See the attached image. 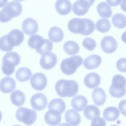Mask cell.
I'll list each match as a JSON object with an SVG mask.
<instances>
[{"label":"cell","mask_w":126,"mask_h":126,"mask_svg":"<svg viewBox=\"0 0 126 126\" xmlns=\"http://www.w3.org/2000/svg\"><path fill=\"white\" fill-rule=\"evenodd\" d=\"M126 79L123 76L119 74L114 75L112 80L111 84L109 91L110 95L115 98H120L125 95Z\"/></svg>","instance_id":"obj_4"},{"label":"cell","mask_w":126,"mask_h":126,"mask_svg":"<svg viewBox=\"0 0 126 126\" xmlns=\"http://www.w3.org/2000/svg\"><path fill=\"white\" fill-rule=\"evenodd\" d=\"M22 9V5L18 1L8 2L0 11V21L3 23L9 21L13 17L19 16Z\"/></svg>","instance_id":"obj_3"},{"label":"cell","mask_w":126,"mask_h":126,"mask_svg":"<svg viewBox=\"0 0 126 126\" xmlns=\"http://www.w3.org/2000/svg\"><path fill=\"white\" fill-rule=\"evenodd\" d=\"M84 116L87 119L90 120L99 116L100 114V110L98 107L93 105L87 106L83 110Z\"/></svg>","instance_id":"obj_29"},{"label":"cell","mask_w":126,"mask_h":126,"mask_svg":"<svg viewBox=\"0 0 126 126\" xmlns=\"http://www.w3.org/2000/svg\"><path fill=\"white\" fill-rule=\"evenodd\" d=\"M110 126H119L116 125H113Z\"/></svg>","instance_id":"obj_43"},{"label":"cell","mask_w":126,"mask_h":126,"mask_svg":"<svg viewBox=\"0 0 126 126\" xmlns=\"http://www.w3.org/2000/svg\"><path fill=\"white\" fill-rule=\"evenodd\" d=\"M59 126H71L70 125L66 123H62L60 124Z\"/></svg>","instance_id":"obj_41"},{"label":"cell","mask_w":126,"mask_h":126,"mask_svg":"<svg viewBox=\"0 0 126 126\" xmlns=\"http://www.w3.org/2000/svg\"><path fill=\"white\" fill-rule=\"evenodd\" d=\"M97 12L101 17L109 18L112 14V10L110 6L105 2H100L96 7Z\"/></svg>","instance_id":"obj_26"},{"label":"cell","mask_w":126,"mask_h":126,"mask_svg":"<svg viewBox=\"0 0 126 126\" xmlns=\"http://www.w3.org/2000/svg\"><path fill=\"white\" fill-rule=\"evenodd\" d=\"M102 61V58L100 56L97 54H92L88 56L84 60L83 65L87 69H93L100 65Z\"/></svg>","instance_id":"obj_15"},{"label":"cell","mask_w":126,"mask_h":126,"mask_svg":"<svg viewBox=\"0 0 126 126\" xmlns=\"http://www.w3.org/2000/svg\"><path fill=\"white\" fill-rule=\"evenodd\" d=\"M63 48L65 53L70 55L76 54L80 49L78 43L73 40H69L65 42L63 45Z\"/></svg>","instance_id":"obj_28"},{"label":"cell","mask_w":126,"mask_h":126,"mask_svg":"<svg viewBox=\"0 0 126 126\" xmlns=\"http://www.w3.org/2000/svg\"><path fill=\"white\" fill-rule=\"evenodd\" d=\"M48 107L49 110H55L61 114L65 110L66 105L61 98H55L52 99L49 102Z\"/></svg>","instance_id":"obj_25"},{"label":"cell","mask_w":126,"mask_h":126,"mask_svg":"<svg viewBox=\"0 0 126 126\" xmlns=\"http://www.w3.org/2000/svg\"><path fill=\"white\" fill-rule=\"evenodd\" d=\"M12 126H21L20 125H14Z\"/></svg>","instance_id":"obj_44"},{"label":"cell","mask_w":126,"mask_h":126,"mask_svg":"<svg viewBox=\"0 0 126 126\" xmlns=\"http://www.w3.org/2000/svg\"><path fill=\"white\" fill-rule=\"evenodd\" d=\"M111 21L113 25L118 28H123L126 26V17L122 14L117 13L114 15Z\"/></svg>","instance_id":"obj_31"},{"label":"cell","mask_w":126,"mask_h":126,"mask_svg":"<svg viewBox=\"0 0 126 126\" xmlns=\"http://www.w3.org/2000/svg\"><path fill=\"white\" fill-rule=\"evenodd\" d=\"M84 84L88 88L93 89L99 86L101 82V78L98 74L95 72L90 73L85 76Z\"/></svg>","instance_id":"obj_16"},{"label":"cell","mask_w":126,"mask_h":126,"mask_svg":"<svg viewBox=\"0 0 126 126\" xmlns=\"http://www.w3.org/2000/svg\"><path fill=\"white\" fill-rule=\"evenodd\" d=\"M8 40L14 47L20 45L24 38L23 32L18 29H14L10 31L7 34Z\"/></svg>","instance_id":"obj_14"},{"label":"cell","mask_w":126,"mask_h":126,"mask_svg":"<svg viewBox=\"0 0 126 126\" xmlns=\"http://www.w3.org/2000/svg\"><path fill=\"white\" fill-rule=\"evenodd\" d=\"M126 100L121 101L119 103L118 108L121 113L126 116Z\"/></svg>","instance_id":"obj_38"},{"label":"cell","mask_w":126,"mask_h":126,"mask_svg":"<svg viewBox=\"0 0 126 126\" xmlns=\"http://www.w3.org/2000/svg\"><path fill=\"white\" fill-rule=\"evenodd\" d=\"M31 69L27 67H22L18 69L15 74L16 78L20 82H25L29 79L32 75Z\"/></svg>","instance_id":"obj_27"},{"label":"cell","mask_w":126,"mask_h":126,"mask_svg":"<svg viewBox=\"0 0 126 126\" xmlns=\"http://www.w3.org/2000/svg\"><path fill=\"white\" fill-rule=\"evenodd\" d=\"M92 97L94 104L97 106H102L106 101L105 92L101 88L97 87L93 90L92 94Z\"/></svg>","instance_id":"obj_18"},{"label":"cell","mask_w":126,"mask_h":126,"mask_svg":"<svg viewBox=\"0 0 126 126\" xmlns=\"http://www.w3.org/2000/svg\"><path fill=\"white\" fill-rule=\"evenodd\" d=\"M55 89L57 94L60 97H71L78 93L79 87L78 83L74 80L62 79L56 83Z\"/></svg>","instance_id":"obj_2"},{"label":"cell","mask_w":126,"mask_h":126,"mask_svg":"<svg viewBox=\"0 0 126 126\" xmlns=\"http://www.w3.org/2000/svg\"><path fill=\"white\" fill-rule=\"evenodd\" d=\"M8 0H0V8L3 7L7 3Z\"/></svg>","instance_id":"obj_40"},{"label":"cell","mask_w":126,"mask_h":126,"mask_svg":"<svg viewBox=\"0 0 126 126\" xmlns=\"http://www.w3.org/2000/svg\"><path fill=\"white\" fill-rule=\"evenodd\" d=\"M10 98L12 103L17 107L23 105L26 101L25 94L19 90H16L10 94Z\"/></svg>","instance_id":"obj_24"},{"label":"cell","mask_w":126,"mask_h":126,"mask_svg":"<svg viewBox=\"0 0 126 126\" xmlns=\"http://www.w3.org/2000/svg\"><path fill=\"white\" fill-rule=\"evenodd\" d=\"M105 120L101 117H98L93 118L91 123V126H106Z\"/></svg>","instance_id":"obj_37"},{"label":"cell","mask_w":126,"mask_h":126,"mask_svg":"<svg viewBox=\"0 0 126 126\" xmlns=\"http://www.w3.org/2000/svg\"><path fill=\"white\" fill-rule=\"evenodd\" d=\"M30 102L32 108L37 110H42L46 107L47 99L46 96L41 93H38L31 97Z\"/></svg>","instance_id":"obj_10"},{"label":"cell","mask_w":126,"mask_h":126,"mask_svg":"<svg viewBox=\"0 0 126 126\" xmlns=\"http://www.w3.org/2000/svg\"><path fill=\"white\" fill-rule=\"evenodd\" d=\"M55 6L59 14L64 15L68 14L71 11L72 4L69 0H57L55 3Z\"/></svg>","instance_id":"obj_20"},{"label":"cell","mask_w":126,"mask_h":126,"mask_svg":"<svg viewBox=\"0 0 126 126\" xmlns=\"http://www.w3.org/2000/svg\"><path fill=\"white\" fill-rule=\"evenodd\" d=\"M118 45L116 39L110 36L104 37L101 41V47L102 49L107 53H111L114 52L117 48Z\"/></svg>","instance_id":"obj_11"},{"label":"cell","mask_w":126,"mask_h":126,"mask_svg":"<svg viewBox=\"0 0 126 126\" xmlns=\"http://www.w3.org/2000/svg\"><path fill=\"white\" fill-rule=\"evenodd\" d=\"M122 1L118 0H106V1L111 6H115L119 5Z\"/></svg>","instance_id":"obj_39"},{"label":"cell","mask_w":126,"mask_h":126,"mask_svg":"<svg viewBox=\"0 0 126 126\" xmlns=\"http://www.w3.org/2000/svg\"><path fill=\"white\" fill-rule=\"evenodd\" d=\"M94 1V0H76L73 4L72 10L77 15H83L88 12Z\"/></svg>","instance_id":"obj_8"},{"label":"cell","mask_w":126,"mask_h":126,"mask_svg":"<svg viewBox=\"0 0 126 126\" xmlns=\"http://www.w3.org/2000/svg\"><path fill=\"white\" fill-rule=\"evenodd\" d=\"M53 48V44L52 42L47 39H44L43 42L41 46L36 51L40 54L51 51Z\"/></svg>","instance_id":"obj_33"},{"label":"cell","mask_w":126,"mask_h":126,"mask_svg":"<svg viewBox=\"0 0 126 126\" xmlns=\"http://www.w3.org/2000/svg\"><path fill=\"white\" fill-rule=\"evenodd\" d=\"M57 61V57L55 54L48 52L44 53L42 55L40 63L41 67L43 69L49 70L55 65Z\"/></svg>","instance_id":"obj_9"},{"label":"cell","mask_w":126,"mask_h":126,"mask_svg":"<svg viewBox=\"0 0 126 126\" xmlns=\"http://www.w3.org/2000/svg\"><path fill=\"white\" fill-rule=\"evenodd\" d=\"M2 115L1 111H0V122L1 121L2 118Z\"/></svg>","instance_id":"obj_42"},{"label":"cell","mask_w":126,"mask_h":126,"mask_svg":"<svg viewBox=\"0 0 126 126\" xmlns=\"http://www.w3.org/2000/svg\"><path fill=\"white\" fill-rule=\"evenodd\" d=\"M120 115L118 109L113 106L107 107L104 110L103 116L104 118L107 121H113L117 119Z\"/></svg>","instance_id":"obj_23"},{"label":"cell","mask_w":126,"mask_h":126,"mask_svg":"<svg viewBox=\"0 0 126 126\" xmlns=\"http://www.w3.org/2000/svg\"><path fill=\"white\" fill-rule=\"evenodd\" d=\"M44 39L39 35L33 34L30 37L28 41V44L30 47L36 50L42 45Z\"/></svg>","instance_id":"obj_30"},{"label":"cell","mask_w":126,"mask_h":126,"mask_svg":"<svg viewBox=\"0 0 126 126\" xmlns=\"http://www.w3.org/2000/svg\"><path fill=\"white\" fill-rule=\"evenodd\" d=\"M111 26L110 21L105 18H102L99 19L95 23L96 29L101 33H105L109 31Z\"/></svg>","instance_id":"obj_32"},{"label":"cell","mask_w":126,"mask_h":126,"mask_svg":"<svg viewBox=\"0 0 126 126\" xmlns=\"http://www.w3.org/2000/svg\"><path fill=\"white\" fill-rule=\"evenodd\" d=\"M67 27L71 32L87 35L91 34L95 29V24L91 20L88 18L75 17L68 22Z\"/></svg>","instance_id":"obj_1"},{"label":"cell","mask_w":126,"mask_h":126,"mask_svg":"<svg viewBox=\"0 0 126 126\" xmlns=\"http://www.w3.org/2000/svg\"><path fill=\"white\" fill-rule=\"evenodd\" d=\"M71 104L72 108L79 112L82 111L88 104V100L85 96L81 95L75 96L72 99Z\"/></svg>","instance_id":"obj_21"},{"label":"cell","mask_w":126,"mask_h":126,"mask_svg":"<svg viewBox=\"0 0 126 126\" xmlns=\"http://www.w3.org/2000/svg\"><path fill=\"white\" fill-rule=\"evenodd\" d=\"M47 83L46 76L41 72H37L33 74L30 80L32 87L37 91H41L46 87Z\"/></svg>","instance_id":"obj_7"},{"label":"cell","mask_w":126,"mask_h":126,"mask_svg":"<svg viewBox=\"0 0 126 126\" xmlns=\"http://www.w3.org/2000/svg\"><path fill=\"white\" fill-rule=\"evenodd\" d=\"M14 47L9 43L7 34L0 38V49L4 51L7 52L11 51Z\"/></svg>","instance_id":"obj_34"},{"label":"cell","mask_w":126,"mask_h":126,"mask_svg":"<svg viewBox=\"0 0 126 126\" xmlns=\"http://www.w3.org/2000/svg\"><path fill=\"white\" fill-rule=\"evenodd\" d=\"M83 59L80 56L75 55L64 59L60 65L62 72L67 75L74 74L77 69L81 66L83 62Z\"/></svg>","instance_id":"obj_5"},{"label":"cell","mask_w":126,"mask_h":126,"mask_svg":"<svg viewBox=\"0 0 126 126\" xmlns=\"http://www.w3.org/2000/svg\"><path fill=\"white\" fill-rule=\"evenodd\" d=\"M48 36L50 40L55 42L61 41L64 37V33L61 29L56 26L51 27L49 30Z\"/></svg>","instance_id":"obj_22"},{"label":"cell","mask_w":126,"mask_h":126,"mask_svg":"<svg viewBox=\"0 0 126 126\" xmlns=\"http://www.w3.org/2000/svg\"><path fill=\"white\" fill-rule=\"evenodd\" d=\"M16 119L28 126L33 124L35 121L37 114L35 111L32 109L21 107L19 108L16 113Z\"/></svg>","instance_id":"obj_6"},{"label":"cell","mask_w":126,"mask_h":126,"mask_svg":"<svg viewBox=\"0 0 126 126\" xmlns=\"http://www.w3.org/2000/svg\"><path fill=\"white\" fill-rule=\"evenodd\" d=\"M65 118L66 122L72 126H77L80 123L81 117L79 113L73 109H69L65 112Z\"/></svg>","instance_id":"obj_19"},{"label":"cell","mask_w":126,"mask_h":126,"mask_svg":"<svg viewBox=\"0 0 126 126\" xmlns=\"http://www.w3.org/2000/svg\"><path fill=\"white\" fill-rule=\"evenodd\" d=\"M82 44L84 48L89 51L94 50L96 46V43L95 40L90 37H86L84 39Z\"/></svg>","instance_id":"obj_35"},{"label":"cell","mask_w":126,"mask_h":126,"mask_svg":"<svg viewBox=\"0 0 126 126\" xmlns=\"http://www.w3.org/2000/svg\"><path fill=\"white\" fill-rule=\"evenodd\" d=\"M116 67L120 72L125 73L126 72V59L122 58L119 59L117 62Z\"/></svg>","instance_id":"obj_36"},{"label":"cell","mask_w":126,"mask_h":126,"mask_svg":"<svg viewBox=\"0 0 126 126\" xmlns=\"http://www.w3.org/2000/svg\"><path fill=\"white\" fill-rule=\"evenodd\" d=\"M16 86L15 80L9 77H6L0 81V90L2 93L7 94L14 90Z\"/></svg>","instance_id":"obj_17"},{"label":"cell","mask_w":126,"mask_h":126,"mask_svg":"<svg viewBox=\"0 0 126 126\" xmlns=\"http://www.w3.org/2000/svg\"><path fill=\"white\" fill-rule=\"evenodd\" d=\"M22 29L26 34L31 35L36 33L38 29V25L34 19L30 17L25 19L22 24Z\"/></svg>","instance_id":"obj_12"},{"label":"cell","mask_w":126,"mask_h":126,"mask_svg":"<svg viewBox=\"0 0 126 126\" xmlns=\"http://www.w3.org/2000/svg\"><path fill=\"white\" fill-rule=\"evenodd\" d=\"M44 119L48 125L56 126L61 122V114L55 110H49L45 114Z\"/></svg>","instance_id":"obj_13"}]
</instances>
